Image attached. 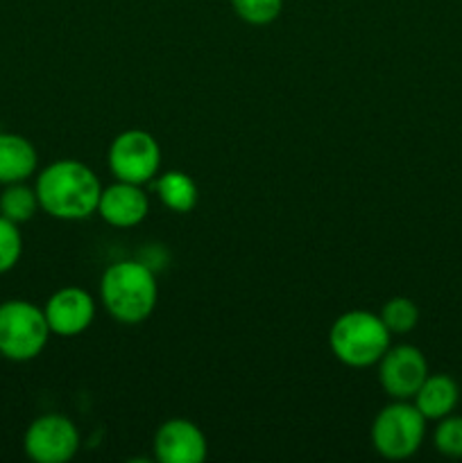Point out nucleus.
<instances>
[{
  "label": "nucleus",
  "mask_w": 462,
  "mask_h": 463,
  "mask_svg": "<svg viewBox=\"0 0 462 463\" xmlns=\"http://www.w3.org/2000/svg\"><path fill=\"white\" fill-rule=\"evenodd\" d=\"M34 190L45 215L77 222L98 213L102 184L89 165L72 158H62L45 165L36 175Z\"/></svg>",
  "instance_id": "1"
},
{
  "label": "nucleus",
  "mask_w": 462,
  "mask_h": 463,
  "mask_svg": "<svg viewBox=\"0 0 462 463\" xmlns=\"http://www.w3.org/2000/svg\"><path fill=\"white\" fill-rule=\"evenodd\" d=\"M100 298L118 324H143L159 301L157 276L140 260H118L104 269Z\"/></svg>",
  "instance_id": "2"
},
{
  "label": "nucleus",
  "mask_w": 462,
  "mask_h": 463,
  "mask_svg": "<svg viewBox=\"0 0 462 463\" xmlns=\"http://www.w3.org/2000/svg\"><path fill=\"white\" fill-rule=\"evenodd\" d=\"M329 346L335 360L351 369L379 364L392 346V333L385 328L380 315L370 310H349L333 321L329 330Z\"/></svg>",
  "instance_id": "3"
},
{
  "label": "nucleus",
  "mask_w": 462,
  "mask_h": 463,
  "mask_svg": "<svg viewBox=\"0 0 462 463\" xmlns=\"http://www.w3.org/2000/svg\"><path fill=\"white\" fill-rule=\"evenodd\" d=\"M50 335L43 307L25 298L0 303V357L18 364L34 360L48 346Z\"/></svg>",
  "instance_id": "4"
},
{
  "label": "nucleus",
  "mask_w": 462,
  "mask_h": 463,
  "mask_svg": "<svg viewBox=\"0 0 462 463\" xmlns=\"http://www.w3.org/2000/svg\"><path fill=\"white\" fill-rule=\"evenodd\" d=\"M426 423L415 402L394 401L376 414L371 423V446L380 457L392 461L408 459L426 439Z\"/></svg>",
  "instance_id": "5"
},
{
  "label": "nucleus",
  "mask_w": 462,
  "mask_h": 463,
  "mask_svg": "<svg viewBox=\"0 0 462 463\" xmlns=\"http://www.w3.org/2000/svg\"><path fill=\"white\" fill-rule=\"evenodd\" d=\"M161 167L159 140L145 129H127L109 147V170L116 181L145 185L157 179Z\"/></svg>",
  "instance_id": "6"
},
{
  "label": "nucleus",
  "mask_w": 462,
  "mask_h": 463,
  "mask_svg": "<svg viewBox=\"0 0 462 463\" xmlns=\"http://www.w3.org/2000/svg\"><path fill=\"white\" fill-rule=\"evenodd\" d=\"M80 430L68 416L43 414L27 425L23 450L34 463H66L80 450Z\"/></svg>",
  "instance_id": "7"
},
{
  "label": "nucleus",
  "mask_w": 462,
  "mask_h": 463,
  "mask_svg": "<svg viewBox=\"0 0 462 463\" xmlns=\"http://www.w3.org/2000/svg\"><path fill=\"white\" fill-rule=\"evenodd\" d=\"M428 373L426 355L412 344L390 346L379 360V383L392 401H412Z\"/></svg>",
  "instance_id": "8"
},
{
  "label": "nucleus",
  "mask_w": 462,
  "mask_h": 463,
  "mask_svg": "<svg viewBox=\"0 0 462 463\" xmlns=\"http://www.w3.org/2000/svg\"><path fill=\"white\" fill-rule=\"evenodd\" d=\"M154 459L161 463H202L208 443L202 428L188 419H170L154 434Z\"/></svg>",
  "instance_id": "9"
},
{
  "label": "nucleus",
  "mask_w": 462,
  "mask_h": 463,
  "mask_svg": "<svg viewBox=\"0 0 462 463\" xmlns=\"http://www.w3.org/2000/svg\"><path fill=\"white\" fill-rule=\"evenodd\" d=\"M45 321L57 337H77L91 328L95 319V301L86 289L62 288L45 301Z\"/></svg>",
  "instance_id": "10"
},
{
  "label": "nucleus",
  "mask_w": 462,
  "mask_h": 463,
  "mask_svg": "<svg viewBox=\"0 0 462 463\" xmlns=\"http://www.w3.org/2000/svg\"><path fill=\"white\" fill-rule=\"evenodd\" d=\"M149 197L143 185L116 181L102 188L98 202V215L116 229H134L148 217Z\"/></svg>",
  "instance_id": "11"
},
{
  "label": "nucleus",
  "mask_w": 462,
  "mask_h": 463,
  "mask_svg": "<svg viewBox=\"0 0 462 463\" xmlns=\"http://www.w3.org/2000/svg\"><path fill=\"white\" fill-rule=\"evenodd\" d=\"M39 167L36 147L21 134L0 131V185L32 179Z\"/></svg>",
  "instance_id": "12"
},
{
  "label": "nucleus",
  "mask_w": 462,
  "mask_h": 463,
  "mask_svg": "<svg viewBox=\"0 0 462 463\" xmlns=\"http://www.w3.org/2000/svg\"><path fill=\"white\" fill-rule=\"evenodd\" d=\"M412 402L426 420H439L456 411L457 402H460V387L451 375L428 373L412 396Z\"/></svg>",
  "instance_id": "13"
},
{
  "label": "nucleus",
  "mask_w": 462,
  "mask_h": 463,
  "mask_svg": "<svg viewBox=\"0 0 462 463\" xmlns=\"http://www.w3.org/2000/svg\"><path fill=\"white\" fill-rule=\"evenodd\" d=\"M154 188H157L159 199H161V203L168 211L184 215V213H190L197 206V184L186 172H166V175H161L154 181Z\"/></svg>",
  "instance_id": "14"
},
{
  "label": "nucleus",
  "mask_w": 462,
  "mask_h": 463,
  "mask_svg": "<svg viewBox=\"0 0 462 463\" xmlns=\"http://www.w3.org/2000/svg\"><path fill=\"white\" fill-rule=\"evenodd\" d=\"M39 211L41 206L34 185H27V181L3 185V193H0V215L21 226L30 222Z\"/></svg>",
  "instance_id": "15"
},
{
  "label": "nucleus",
  "mask_w": 462,
  "mask_h": 463,
  "mask_svg": "<svg viewBox=\"0 0 462 463\" xmlns=\"http://www.w3.org/2000/svg\"><path fill=\"white\" fill-rule=\"evenodd\" d=\"M380 319H383L385 328L392 335H406L415 330V326L419 324V307L410 298L394 297L383 306Z\"/></svg>",
  "instance_id": "16"
},
{
  "label": "nucleus",
  "mask_w": 462,
  "mask_h": 463,
  "mask_svg": "<svg viewBox=\"0 0 462 463\" xmlns=\"http://www.w3.org/2000/svg\"><path fill=\"white\" fill-rule=\"evenodd\" d=\"M433 446L439 455L448 459H462V416L448 414L435 420Z\"/></svg>",
  "instance_id": "17"
},
{
  "label": "nucleus",
  "mask_w": 462,
  "mask_h": 463,
  "mask_svg": "<svg viewBox=\"0 0 462 463\" xmlns=\"http://www.w3.org/2000/svg\"><path fill=\"white\" fill-rule=\"evenodd\" d=\"M234 12L249 25H270L279 18L284 0H231Z\"/></svg>",
  "instance_id": "18"
},
{
  "label": "nucleus",
  "mask_w": 462,
  "mask_h": 463,
  "mask_svg": "<svg viewBox=\"0 0 462 463\" xmlns=\"http://www.w3.org/2000/svg\"><path fill=\"white\" fill-rule=\"evenodd\" d=\"M23 256V235L18 224L0 215V276L12 271Z\"/></svg>",
  "instance_id": "19"
},
{
  "label": "nucleus",
  "mask_w": 462,
  "mask_h": 463,
  "mask_svg": "<svg viewBox=\"0 0 462 463\" xmlns=\"http://www.w3.org/2000/svg\"><path fill=\"white\" fill-rule=\"evenodd\" d=\"M0 131H3V129H0Z\"/></svg>",
  "instance_id": "20"
}]
</instances>
